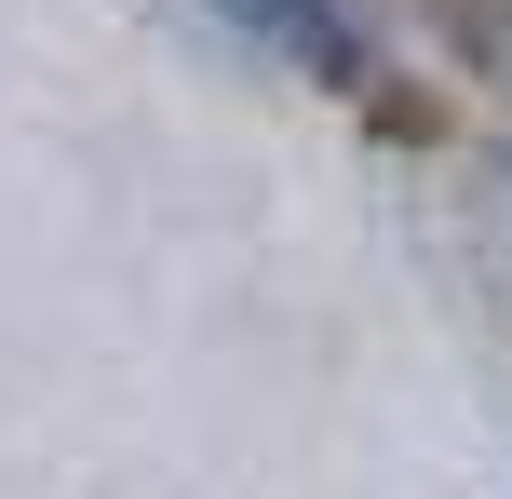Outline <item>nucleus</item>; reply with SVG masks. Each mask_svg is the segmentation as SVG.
Returning <instances> with one entry per match:
<instances>
[{
  "label": "nucleus",
  "instance_id": "nucleus-1",
  "mask_svg": "<svg viewBox=\"0 0 512 499\" xmlns=\"http://www.w3.org/2000/svg\"><path fill=\"white\" fill-rule=\"evenodd\" d=\"M243 14H256V27H283L310 68H351V27H337V0H243Z\"/></svg>",
  "mask_w": 512,
  "mask_h": 499
}]
</instances>
